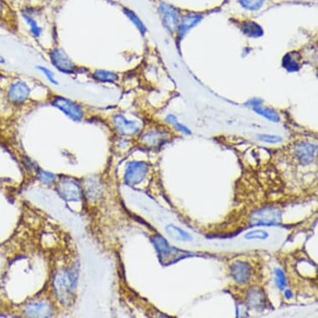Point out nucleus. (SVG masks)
<instances>
[{
  "label": "nucleus",
  "mask_w": 318,
  "mask_h": 318,
  "mask_svg": "<svg viewBox=\"0 0 318 318\" xmlns=\"http://www.w3.org/2000/svg\"><path fill=\"white\" fill-rule=\"evenodd\" d=\"M50 104L73 122L82 121L86 114L80 104L60 95H53L50 99Z\"/></svg>",
  "instance_id": "1"
},
{
  "label": "nucleus",
  "mask_w": 318,
  "mask_h": 318,
  "mask_svg": "<svg viewBox=\"0 0 318 318\" xmlns=\"http://www.w3.org/2000/svg\"><path fill=\"white\" fill-rule=\"evenodd\" d=\"M51 63L57 70L63 74L72 75L77 73L78 67L62 48H55L49 53Z\"/></svg>",
  "instance_id": "2"
},
{
  "label": "nucleus",
  "mask_w": 318,
  "mask_h": 318,
  "mask_svg": "<svg viewBox=\"0 0 318 318\" xmlns=\"http://www.w3.org/2000/svg\"><path fill=\"white\" fill-rule=\"evenodd\" d=\"M31 89L23 80H18L8 87L7 99L13 106L23 105L30 96Z\"/></svg>",
  "instance_id": "3"
},
{
  "label": "nucleus",
  "mask_w": 318,
  "mask_h": 318,
  "mask_svg": "<svg viewBox=\"0 0 318 318\" xmlns=\"http://www.w3.org/2000/svg\"><path fill=\"white\" fill-rule=\"evenodd\" d=\"M112 124L114 129L122 136H134L141 131V127L138 122L129 120L124 114H114L112 119Z\"/></svg>",
  "instance_id": "4"
},
{
  "label": "nucleus",
  "mask_w": 318,
  "mask_h": 318,
  "mask_svg": "<svg viewBox=\"0 0 318 318\" xmlns=\"http://www.w3.org/2000/svg\"><path fill=\"white\" fill-rule=\"evenodd\" d=\"M282 222V215L279 210L273 207H265L253 213L252 217L253 226H272Z\"/></svg>",
  "instance_id": "5"
},
{
  "label": "nucleus",
  "mask_w": 318,
  "mask_h": 318,
  "mask_svg": "<svg viewBox=\"0 0 318 318\" xmlns=\"http://www.w3.org/2000/svg\"><path fill=\"white\" fill-rule=\"evenodd\" d=\"M149 166L145 162L134 161L129 162L125 172V182L130 186L139 184L146 177Z\"/></svg>",
  "instance_id": "6"
},
{
  "label": "nucleus",
  "mask_w": 318,
  "mask_h": 318,
  "mask_svg": "<svg viewBox=\"0 0 318 318\" xmlns=\"http://www.w3.org/2000/svg\"><path fill=\"white\" fill-rule=\"evenodd\" d=\"M160 15L162 17V23L170 33H174L179 25V15L176 8L163 3L160 8Z\"/></svg>",
  "instance_id": "7"
},
{
  "label": "nucleus",
  "mask_w": 318,
  "mask_h": 318,
  "mask_svg": "<svg viewBox=\"0 0 318 318\" xmlns=\"http://www.w3.org/2000/svg\"><path fill=\"white\" fill-rule=\"evenodd\" d=\"M54 283L56 292L59 296V299L62 298L63 300H67L73 287V278H71L70 273L66 274V273L63 272L58 273L56 276Z\"/></svg>",
  "instance_id": "8"
},
{
  "label": "nucleus",
  "mask_w": 318,
  "mask_h": 318,
  "mask_svg": "<svg viewBox=\"0 0 318 318\" xmlns=\"http://www.w3.org/2000/svg\"><path fill=\"white\" fill-rule=\"evenodd\" d=\"M231 273L235 282L243 284L250 279L252 275V268L249 263L243 261H237L231 266Z\"/></svg>",
  "instance_id": "9"
},
{
  "label": "nucleus",
  "mask_w": 318,
  "mask_h": 318,
  "mask_svg": "<svg viewBox=\"0 0 318 318\" xmlns=\"http://www.w3.org/2000/svg\"><path fill=\"white\" fill-rule=\"evenodd\" d=\"M59 194L66 201H78L81 199V188L70 180H64L59 183Z\"/></svg>",
  "instance_id": "10"
},
{
  "label": "nucleus",
  "mask_w": 318,
  "mask_h": 318,
  "mask_svg": "<svg viewBox=\"0 0 318 318\" xmlns=\"http://www.w3.org/2000/svg\"><path fill=\"white\" fill-rule=\"evenodd\" d=\"M317 152V147L308 143H300L296 147L295 154L298 160L304 164L313 162Z\"/></svg>",
  "instance_id": "11"
},
{
  "label": "nucleus",
  "mask_w": 318,
  "mask_h": 318,
  "mask_svg": "<svg viewBox=\"0 0 318 318\" xmlns=\"http://www.w3.org/2000/svg\"><path fill=\"white\" fill-rule=\"evenodd\" d=\"M92 78L94 81L102 84H114L119 81V76L113 71L97 69L92 73Z\"/></svg>",
  "instance_id": "12"
},
{
  "label": "nucleus",
  "mask_w": 318,
  "mask_h": 318,
  "mask_svg": "<svg viewBox=\"0 0 318 318\" xmlns=\"http://www.w3.org/2000/svg\"><path fill=\"white\" fill-rule=\"evenodd\" d=\"M201 18L202 17L200 15H197V14H189V15L183 17L181 23H179L178 28H177L179 38H182L187 33V32H188L192 27H194L201 20Z\"/></svg>",
  "instance_id": "13"
},
{
  "label": "nucleus",
  "mask_w": 318,
  "mask_h": 318,
  "mask_svg": "<svg viewBox=\"0 0 318 318\" xmlns=\"http://www.w3.org/2000/svg\"><path fill=\"white\" fill-rule=\"evenodd\" d=\"M153 243H154V245L155 246L157 252L159 253V257L161 259L165 257H167L171 253L172 248H170L168 243L161 235L154 236V238H153Z\"/></svg>",
  "instance_id": "14"
},
{
  "label": "nucleus",
  "mask_w": 318,
  "mask_h": 318,
  "mask_svg": "<svg viewBox=\"0 0 318 318\" xmlns=\"http://www.w3.org/2000/svg\"><path fill=\"white\" fill-rule=\"evenodd\" d=\"M166 232L169 235L170 237H172V239H175L176 241H182V242L192 241V236L189 233H187L184 230L175 225L171 224L167 226Z\"/></svg>",
  "instance_id": "15"
},
{
  "label": "nucleus",
  "mask_w": 318,
  "mask_h": 318,
  "mask_svg": "<svg viewBox=\"0 0 318 318\" xmlns=\"http://www.w3.org/2000/svg\"><path fill=\"white\" fill-rule=\"evenodd\" d=\"M242 31L245 35L252 38H258L263 36V28H261L260 25H258V23L252 22V21H246L242 24Z\"/></svg>",
  "instance_id": "16"
},
{
  "label": "nucleus",
  "mask_w": 318,
  "mask_h": 318,
  "mask_svg": "<svg viewBox=\"0 0 318 318\" xmlns=\"http://www.w3.org/2000/svg\"><path fill=\"white\" fill-rule=\"evenodd\" d=\"M253 109H254V111L257 114H259L261 116L264 117L265 119H268L269 121L274 122V123H278V122L280 121V116L273 109H269V108H263V107L259 106V105L254 106Z\"/></svg>",
  "instance_id": "17"
},
{
  "label": "nucleus",
  "mask_w": 318,
  "mask_h": 318,
  "mask_svg": "<svg viewBox=\"0 0 318 318\" xmlns=\"http://www.w3.org/2000/svg\"><path fill=\"white\" fill-rule=\"evenodd\" d=\"M23 17L26 23H28L31 34L35 38H39L42 35V33H43V28L38 25L35 19L29 13H23Z\"/></svg>",
  "instance_id": "18"
},
{
  "label": "nucleus",
  "mask_w": 318,
  "mask_h": 318,
  "mask_svg": "<svg viewBox=\"0 0 318 318\" xmlns=\"http://www.w3.org/2000/svg\"><path fill=\"white\" fill-rule=\"evenodd\" d=\"M50 311V308L47 304L43 303H34L29 306L28 308V313L31 316L35 317H44L48 315Z\"/></svg>",
  "instance_id": "19"
},
{
  "label": "nucleus",
  "mask_w": 318,
  "mask_h": 318,
  "mask_svg": "<svg viewBox=\"0 0 318 318\" xmlns=\"http://www.w3.org/2000/svg\"><path fill=\"white\" fill-rule=\"evenodd\" d=\"M124 13L130 19L132 23H134L135 27L139 29L142 35H145L147 33V28L144 25V23L142 22L141 19L139 18V16L136 15V13L127 8H124Z\"/></svg>",
  "instance_id": "20"
},
{
  "label": "nucleus",
  "mask_w": 318,
  "mask_h": 318,
  "mask_svg": "<svg viewBox=\"0 0 318 318\" xmlns=\"http://www.w3.org/2000/svg\"><path fill=\"white\" fill-rule=\"evenodd\" d=\"M162 135L161 131H150L142 136V141L148 145H155L162 140Z\"/></svg>",
  "instance_id": "21"
},
{
  "label": "nucleus",
  "mask_w": 318,
  "mask_h": 318,
  "mask_svg": "<svg viewBox=\"0 0 318 318\" xmlns=\"http://www.w3.org/2000/svg\"><path fill=\"white\" fill-rule=\"evenodd\" d=\"M283 66L287 70L290 71V72H295L299 69V63H298V60H296L293 53H288L283 58Z\"/></svg>",
  "instance_id": "22"
},
{
  "label": "nucleus",
  "mask_w": 318,
  "mask_h": 318,
  "mask_svg": "<svg viewBox=\"0 0 318 318\" xmlns=\"http://www.w3.org/2000/svg\"><path fill=\"white\" fill-rule=\"evenodd\" d=\"M36 68H37L39 72L43 73V76L47 78V80H48L51 84H53V86H57V85L59 84L58 80H57V78H55V74H54L49 68L42 65L36 66Z\"/></svg>",
  "instance_id": "23"
},
{
  "label": "nucleus",
  "mask_w": 318,
  "mask_h": 318,
  "mask_svg": "<svg viewBox=\"0 0 318 318\" xmlns=\"http://www.w3.org/2000/svg\"><path fill=\"white\" fill-rule=\"evenodd\" d=\"M268 237L269 234L263 230H253L245 234V238L247 240H255V239L266 240Z\"/></svg>",
  "instance_id": "24"
},
{
  "label": "nucleus",
  "mask_w": 318,
  "mask_h": 318,
  "mask_svg": "<svg viewBox=\"0 0 318 318\" xmlns=\"http://www.w3.org/2000/svg\"><path fill=\"white\" fill-rule=\"evenodd\" d=\"M166 121L172 124V126L174 127L175 129L178 130V131L182 132L183 134H187V135H191V131H190L189 129H187V127H185L184 125L178 123L177 118L174 115H172V114L167 115V118H166Z\"/></svg>",
  "instance_id": "25"
},
{
  "label": "nucleus",
  "mask_w": 318,
  "mask_h": 318,
  "mask_svg": "<svg viewBox=\"0 0 318 318\" xmlns=\"http://www.w3.org/2000/svg\"><path fill=\"white\" fill-rule=\"evenodd\" d=\"M265 0H241L240 3L243 8L248 10H258L263 6Z\"/></svg>",
  "instance_id": "26"
},
{
  "label": "nucleus",
  "mask_w": 318,
  "mask_h": 318,
  "mask_svg": "<svg viewBox=\"0 0 318 318\" xmlns=\"http://www.w3.org/2000/svg\"><path fill=\"white\" fill-rule=\"evenodd\" d=\"M259 141L264 142L267 144H279L283 142V138L276 135H269V134H260L257 136Z\"/></svg>",
  "instance_id": "27"
},
{
  "label": "nucleus",
  "mask_w": 318,
  "mask_h": 318,
  "mask_svg": "<svg viewBox=\"0 0 318 318\" xmlns=\"http://www.w3.org/2000/svg\"><path fill=\"white\" fill-rule=\"evenodd\" d=\"M276 283L280 290H283L287 285L285 273L281 270L280 268H276Z\"/></svg>",
  "instance_id": "28"
},
{
  "label": "nucleus",
  "mask_w": 318,
  "mask_h": 318,
  "mask_svg": "<svg viewBox=\"0 0 318 318\" xmlns=\"http://www.w3.org/2000/svg\"><path fill=\"white\" fill-rule=\"evenodd\" d=\"M40 175L41 180L45 183H51L54 181V178H55L54 175L51 174L49 172H43L40 173Z\"/></svg>",
  "instance_id": "29"
},
{
  "label": "nucleus",
  "mask_w": 318,
  "mask_h": 318,
  "mask_svg": "<svg viewBox=\"0 0 318 318\" xmlns=\"http://www.w3.org/2000/svg\"><path fill=\"white\" fill-rule=\"evenodd\" d=\"M4 10H5L4 3H3V0H0V20L3 18Z\"/></svg>",
  "instance_id": "30"
},
{
  "label": "nucleus",
  "mask_w": 318,
  "mask_h": 318,
  "mask_svg": "<svg viewBox=\"0 0 318 318\" xmlns=\"http://www.w3.org/2000/svg\"><path fill=\"white\" fill-rule=\"evenodd\" d=\"M293 294L292 293L290 290H287L285 292V297L287 298V299H291V298H293Z\"/></svg>",
  "instance_id": "31"
},
{
  "label": "nucleus",
  "mask_w": 318,
  "mask_h": 318,
  "mask_svg": "<svg viewBox=\"0 0 318 318\" xmlns=\"http://www.w3.org/2000/svg\"><path fill=\"white\" fill-rule=\"evenodd\" d=\"M3 63H5V59L3 56L0 55V64H3Z\"/></svg>",
  "instance_id": "32"
}]
</instances>
